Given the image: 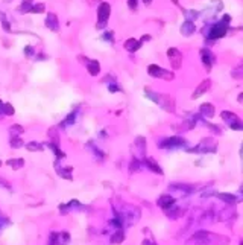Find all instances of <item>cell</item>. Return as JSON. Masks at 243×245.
<instances>
[{"mask_svg": "<svg viewBox=\"0 0 243 245\" xmlns=\"http://www.w3.org/2000/svg\"><path fill=\"white\" fill-rule=\"evenodd\" d=\"M149 75L151 76H154V78H158L160 75H169L167 72H164L161 67H158V66H149Z\"/></svg>", "mask_w": 243, "mask_h": 245, "instance_id": "9", "label": "cell"}, {"mask_svg": "<svg viewBox=\"0 0 243 245\" xmlns=\"http://www.w3.org/2000/svg\"><path fill=\"white\" fill-rule=\"evenodd\" d=\"M97 28L99 29H102V28H105V25H107V21H108V18H110V14H111V5L110 3H107V2H102L100 3V6H99V11H97Z\"/></svg>", "mask_w": 243, "mask_h": 245, "instance_id": "1", "label": "cell"}, {"mask_svg": "<svg viewBox=\"0 0 243 245\" xmlns=\"http://www.w3.org/2000/svg\"><path fill=\"white\" fill-rule=\"evenodd\" d=\"M201 110L204 111V114H208V116H213V114H214V108H213V105H210V104H204L202 107H201Z\"/></svg>", "mask_w": 243, "mask_h": 245, "instance_id": "12", "label": "cell"}, {"mask_svg": "<svg viewBox=\"0 0 243 245\" xmlns=\"http://www.w3.org/2000/svg\"><path fill=\"white\" fill-rule=\"evenodd\" d=\"M143 2H144V5H151L152 3V0H143Z\"/></svg>", "mask_w": 243, "mask_h": 245, "instance_id": "18", "label": "cell"}, {"mask_svg": "<svg viewBox=\"0 0 243 245\" xmlns=\"http://www.w3.org/2000/svg\"><path fill=\"white\" fill-rule=\"evenodd\" d=\"M46 26H47L49 29H52V31H58V28H59V25H58V17H56L55 14H49L47 18H46Z\"/></svg>", "mask_w": 243, "mask_h": 245, "instance_id": "4", "label": "cell"}, {"mask_svg": "<svg viewBox=\"0 0 243 245\" xmlns=\"http://www.w3.org/2000/svg\"><path fill=\"white\" fill-rule=\"evenodd\" d=\"M167 56L170 58V61H172V66H173L175 69H178V67L181 66L182 55H181V52H179L176 47H170V49L167 50Z\"/></svg>", "mask_w": 243, "mask_h": 245, "instance_id": "3", "label": "cell"}, {"mask_svg": "<svg viewBox=\"0 0 243 245\" xmlns=\"http://www.w3.org/2000/svg\"><path fill=\"white\" fill-rule=\"evenodd\" d=\"M87 2H88V3H90V5H93V3H94V2H96V0H87Z\"/></svg>", "mask_w": 243, "mask_h": 245, "instance_id": "19", "label": "cell"}, {"mask_svg": "<svg viewBox=\"0 0 243 245\" xmlns=\"http://www.w3.org/2000/svg\"><path fill=\"white\" fill-rule=\"evenodd\" d=\"M140 46H141V43H140V41H137L135 38H129V40L125 43V49H126V50H129V52H135V50H138V49H140Z\"/></svg>", "mask_w": 243, "mask_h": 245, "instance_id": "7", "label": "cell"}, {"mask_svg": "<svg viewBox=\"0 0 243 245\" xmlns=\"http://www.w3.org/2000/svg\"><path fill=\"white\" fill-rule=\"evenodd\" d=\"M5 111H6V114H14V107H11L9 104H6L5 105Z\"/></svg>", "mask_w": 243, "mask_h": 245, "instance_id": "15", "label": "cell"}, {"mask_svg": "<svg viewBox=\"0 0 243 245\" xmlns=\"http://www.w3.org/2000/svg\"><path fill=\"white\" fill-rule=\"evenodd\" d=\"M226 31H228V25H225V23L219 21L217 25H214V26L211 28V32H210V38H211V40H216V38H222V37H225Z\"/></svg>", "mask_w": 243, "mask_h": 245, "instance_id": "2", "label": "cell"}, {"mask_svg": "<svg viewBox=\"0 0 243 245\" xmlns=\"http://www.w3.org/2000/svg\"><path fill=\"white\" fill-rule=\"evenodd\" d=\"M210 85H211L210 79H205V81L201 82V85L198 87V90H196V91L193 93V99H195V98H199V96H201L202 93H205V91H207V90L210 88Z\"/></svg>", "mask_w": 243, "mask_h": 245, "instance_id": "8", "label": "cell"}, {"mask_svg": "<svg viewBox=\"0 0 243 245\" xmlns=\"http://www.w3.org/2000/svg\"><path fill=\"white\" fill-rule=\"evenodd\" d=\"M137 3H138V0H128L129 9H137Z\"/></svg>", "mask_w": 243, "mask_h": 245, "instance_id": "14", "label": "cell"}, {"mask_svg": "<svg viewBox=\"0 0 243 245\" xmlns=\"http://www.w3.org/2000/svg\"><path fill=\"white\" fill-rule=\"evenodd\" d=\"M201 56H202V63L205 64L207 70L211 69V63H213V56H211V52L207 50V49H202L201 50Z\"/></svg>", "mask_w": 243, "mask_h": 245, "instance_id": "6", "label": "cell"}, {"mask_svg": "<svg viewBox=\"0 0 243 245\" xmlns=\"http://www.w3.org/2000/svg\"><path fill=\"white\" fill-rule=\"evenodd\" d=\"M87 69H88V72H90L93 76H96V75L99 73V70H100V67H99V63H97V61H91V63L87 66Z\"/></svg>", "mask_w": 243, "mask_h": 245, "instance_id": "10", "label": "cell"}, {"mask_svg": "<svg viewBox=\"0 0 243 245\" xmlns=\"http://www.w3.org/2000/svg\"><path fill=\"white\" fill-rule=\"evenodd\" d=\"M29 2H31V0H23V5H20V6H18V9H20V11H24V12H28V11L31 9V8H29V5H31Z\"/></svg>", "mask_w": 243, "mask_h": 245, "instance_id": "13", "label": "cell"}, {"mask_svg": "<svg viewBox=\"0 0 243 245\" xmlns=\"http://www.w3.org/2000/svg\"><path fill=\"white\" fill-rule=\"evenodd\" d=\"M151 40V35H143L141 37V41H149Z\"/></svg>", "mask_w": 243, "mask_h": 245, "instance_id": "17", "label": "cell"}, {"mask_svg": "<svg viewBox=\"0 0 243 245\" xmlns=\"http://www.w3.org/2000/svg\"><path fill=\"white\" fill-rule=\"evenodd\" d=\"M3 28H5L6 31H11V26H9V23H8L6 20H3Z\"/></svg>", "mask_w": 243, "mask_h": 245, "instance_id": "16", "label": "cell"}, {"mask_svg": "<svg viewBox=\"0 0 243 245\" xmlns=\"http://www.w3.org/2000/svg\"><path fill=\"white\" fill-rule=\"evenodd\" d=\"M44 9H46L44 3H37V5H34L29 11H31V12H35V14H41V12H44Z\"/></svg>", "mask_w": 243, "mask_h": 245, "instance_id": "11", "label": "cell"}, {"mask_svg": "<svg viewBox=\"0 0 243 245\" xmlns=\"http://www.w3.org/2000/svg\"><path fill=\"white\" fill-rule=\"evenodd\" d=\"M193 32H195V25H193L190 20L184 21V23H182V26H181V34H182V35H185V37H190Z\"/></svg>", "mask_w": 243, "mask_h": 245, "instance_id": "5", "label": "cell"}]
</instances>
